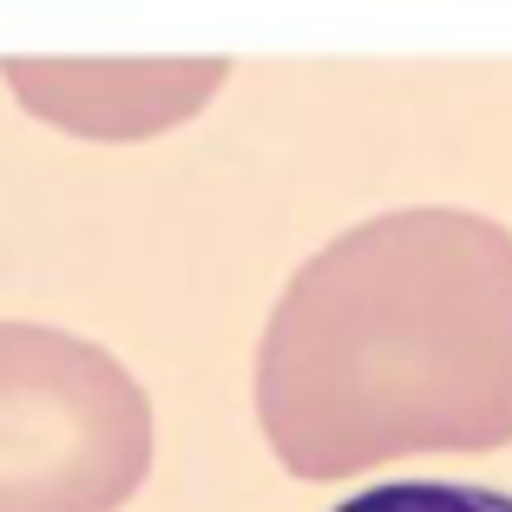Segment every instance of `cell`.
<instances>
[{"label":"cell","mask_w":512,"mask_h":512,"mask_svg":"<svg viewBox=\"0 0 512 512\" xmlns=\"http://www.w3.org/2000/svg\"><path fill=\"white\" fill-rule=\"evenodd\" d=\"M335 512H512L506 493L493 486H460V480H394L342 499Z\"/></svg>","instance_id":"277c9868"},{"label":"cell","mask_w":512,"mask_h":512,"mask_svg":"<svg viewBox=\"0 0 512 512\" xmlns=\"http://www.w3.org/2000/svg\"><path fill=\"white\" fill-rule=\"evenodd\" d=\"M256 421L289 480L512 440V230L414 204L289 276L256 342Z\"/></svg>","instance_id":"6da1fadb"},{"label":"cell","mask_w":512,"mask_h":512,"mask_svg":"<svg viewBox=\"0 0 512 512\" xmlns=\"http://www.w3.org/2000/svg\"><path fill=\"white\" fill-rule=\"evenodd\" d=\"M14 106L92 145H138L197 119L230 60H0Z\"/></svg>","instance_id":"3957f363"},{"label":"cell","mask_w":512,"mask_h":512,"mask_svg":"<svg viewBox=\"0 0 512 512\" xmlns=\"http://www.w3.org/2000/svg\"><path fill=\"white\" fill-rule=\"evenodd\" d=\"M151 473V401L99 342L0 322V512H119Z\"/></svg>","instance_id":"7a4b0ae2"}]
</instances>
